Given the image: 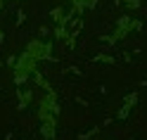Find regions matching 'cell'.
I'll list each match as a JSON object with an SVG mask.
<instances>
[{
  "label": "cell",
  "instance_id": "1",
  "mask_svg": "<svg viewBox=\"0 0 147 140\" xmlns=\"http://www.w3.org/2000/svg\"><path fill=\"white\" fill-rule=\"evenodd\" d=\"M50 50H52V43H45V41H38V38L26 45V50L14 60V83H17V86L24 83L36 71L38 62L48 57Z\"/></svg>",
  "mask_w": 147,
  "mask_h": 140
},
{
  "label": "cell",
  "instance_id": "2",
  "mask_svg": "<svg viewBox=\"0 0 147 140\" xmlns=\"http://www.w3.org/2000/svg\"><path fill=\"white\" fill-rule=\"evenodd\" d=\"M57 114H59V107H57V93H55L50 86L45 88V95L38 102V121L43 126V135L45 140H52L55 138V128H57Z\"/></svg>",
  "mask_w": 147,
  "mask_h": 140
},
{
  "label": "cell",
  "instance_id": "3",
  "mask_svg": "<svg viewBox=\"0 0 147 140\" xmlns=\"http://www.w3.org/2000/svg\"><path fill=\"white\" fill-rule=\"evenodd\" d=\"M138 26H140V22H133L131 17H121V19H119V24H116V31H114V36H112V41H119V38H123V36L131 31V29H138Z\"/></svg>",
  "mask_w": 147,
  "mask_h": 140
}]
</instances>
